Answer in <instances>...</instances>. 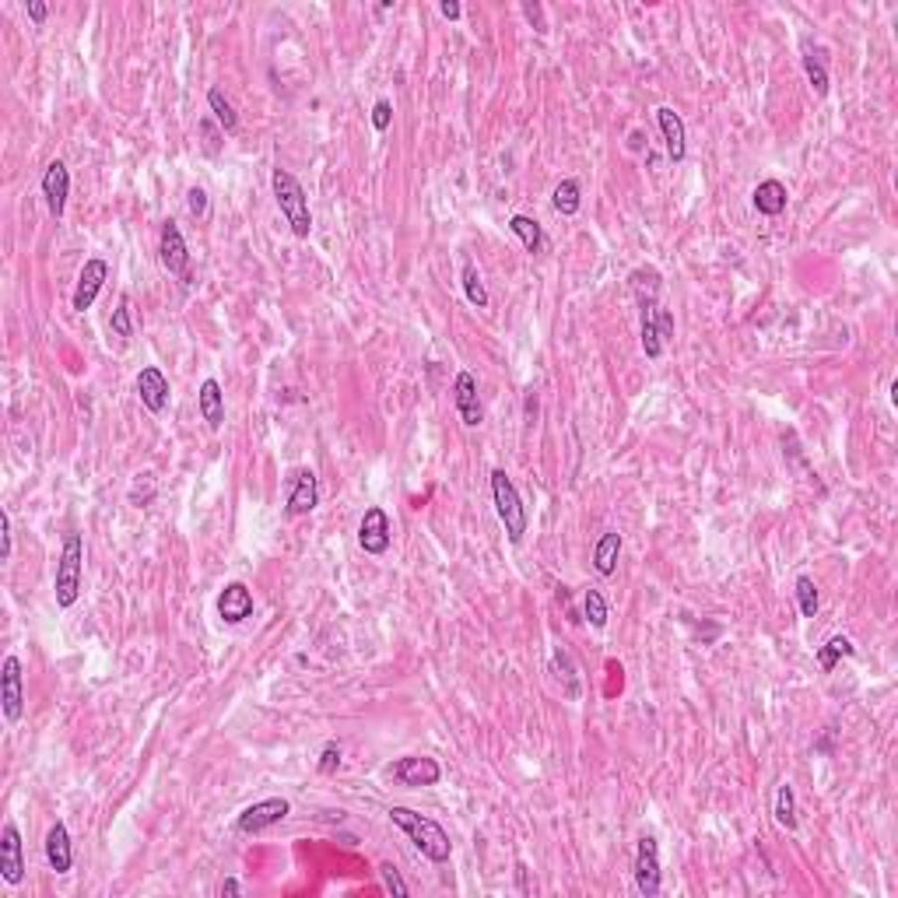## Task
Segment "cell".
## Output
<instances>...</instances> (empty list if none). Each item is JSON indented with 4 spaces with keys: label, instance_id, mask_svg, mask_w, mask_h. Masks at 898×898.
<instances>
[{
    "label": "cell",
    "instance_id": "cell-2",
    "mask_svg": "<svg viewBox=\"0 0 898 898\" xmlns=\"http://www.w3.org/2000/svg\"><path fill=\"white\" fill-rule=\"evenodd\" d=\"M82 575H84V540L82 533H67L64 537V551L56 558V575H53V597L56 608L67 611L78 604L82 597Z\"/></svg>",
    "mask_w": 898,
    "mask_h": 898
},
{
    "label": "cell",
    "instance_id": "cell-23",
    "mask_svg": "<svg viewBox=\"0 0 898 898\" xmlns=\"http://www.w3.org/2000/svg\"><path fill=\"white\" fill-rule=\"evenodd\" d=\"M621 544H625V540H621V533L617 531H608L600 540H597V548H593V569L600 572V575H614Z\"/></svg>",
    "mask_w": 898,
    "mask_h": 898
},
{
    "label": "cell",
    "instance_id": "cell-39",
    "mask_svg": "<svg viewBox=\"0 0 898 898\" xmlns=\"http://www.w3.org/2000/svg\"><path fill=\"white\" fill-rule=\"evenodd\" d=\"M341 769V744H327L320 755V776H333Z\"/></svg>",
    "mask_w": 898,
    "mask_h": 898
},
{
    "label": "cell",
    "instance_id": "cell-1",
    "mask_svg": "<svg viewBox=\"0 0 898 898\" xmlns=\"http://www.w3.org/2000/svg\"><path fill=\"white\" fill-rule=\"evenodd\" d=\"M390 821L414 842V850L432 863H446L453 857V842H449L446 828L428 815H418L410 807H390Z\"/></svg>",
    "mask_w": 898,
    "mask_h": 898
},
{
    "label": "cell",
    "instance_id": "cell-38",
    "mask_svg": "<svg viewBox=\"0 0 898 898\" xmlns=\"http://www.w3.org/2000/svg\"><path fill=\"white\" fill-rule=\"evenodd\" d=\"M11 548H14L11 516H7V509H0V562H11Z\"/></svg>",
    "mask_w": 898,
    "mask_h": 898
},
{
    "label": "cell",
    "instance_id": "cell-27",
    "mask_svg": "<svg viewBox=\"0 0 898 898\" xmlns=\"http://www.w3.org/2000/svg\"><path fill=\"white\" fill-rule=\"evenodd\" d=\"M551 670L558 674V681H566V685H562V692H566V698H572V702H575L583 688H579V678H575V667H572V656L566 653V650H555V653H551Z\"/></svg>",
    "mask_w": 898,
    "mask_h": 898
},
{
    "label": "cell",
    "instance_id": "cell-35",
    "mask_svg": "<svg viewBox=\"0 0 898 898\" xmlns=\"http://www.w3.org/2000/svg\"><path fill=\"white\" fill-rule=\"evenodd\" d=\"M379 877H383V885H386V892H390V895H397V898L410 895L408 881L401 877V870H397L393 863H383V867H379Z\"/></svg>",
    "mask_w": 898,
    "mask_h": 898
},
{
    "label": "cell",
    "instance_id": "cell-22",
    "mask_svg": "<svg viewBox=\"0 0 898 898\" xmlns=\"http://www.w3.org/2000/svg\"><path fill=\"white\" fill-rule=\"evenodd\" d=\"M509 232L527 246V253H544V249H548L544 229H540L533 218H527V214H513V218H509Z\"/></svg>",
    "mask_w": 898,
    "mask_h": 898
},
{
    "label": "cell",
    "instance_id": "cell-19",
    "mask_svg": "<svg viewBox=\"0 0 898 898\" xmlns=\"http://www.w3.org/2000/svg\"><path fill=\"white\" fill-rule=\"evenodd\" d=\"M46 863H49V870H56V874H67V870H71V863H74L71 832H67V825H64V821H56V825L46 832Z\"/></svg>",
    "mask_w": 898,
    "mask_h": 898
},
{
    "label": "cell",
    "instance_id": "cell-12",
    "mask_svg": "<svg viewBox=\"0 0 898 898\" xmlns=\"http://www.w3.org/2000/svg\"><path fill=\"white\" fill-rule=\"evenodd\" d=\"M635 888H639V895L646 898L660 895V846H656L653 835L639 839V850H635Z\"/></svg>",
    "mask_w": 898,
    "mask_h": 898
},
{
    "label": "cell",
    "instance_id": "cell-45",
    "mask_svg": "<svg viewBox=\"0 0 898 898\" xmlns=\"http://www.w3.org/2000/svg\"><path fill=\"white\" fill-rule=\"evenodd\" d=\"M243 892V885L236 881V877H225V885H221V895H239Z\"/></svg>",
    "mask_w": 898,
    "mask_h": 898
},
{
    "label": "cell",
    "instance_id": "cell-15",
    "mask_svg": "<svg viewBox=\"0 0 898 898\" xmlns=\"http://www.w3.org/2000/svg\"><path fill=\"white\" fill-rule=\"evenodd\" d=\"M453 404L460 410V421L467 428H478L485 421V408H481V397H478V379L474 372H460L456 383H453Z\"/></svg>",
    "mask_w": 898,
    "mask_h": 898
},
{
    "label": "cell",
    "instance_id": "cell-16",
    "mask_svg": "<svg viewBox=\"0 0 898 898\" xmlns=\"http://www.w3.org/2000/svg\"><path fill=\"white\" fill-rule=\"evenodd\" d=\"M253 593H249V586L246 583H229L221 593H218V617L225 621V625H243L253 617Z\"/></svg>",
    "mask_w": 898,
    "mask_h": 898
},
{
    "label": "cell",
    "instance_id": "cell-40",
    "mask_svg": "<svg viewBox=\"0 0 898 898\" xmlns=\"http://www.w3.org/2000/svg\"><path fill=\"white\" fill-rule=\"evenodd\" d=\"M186 207H190L194 218H204L207 214V194L201 186H190V190H186Z\"/></svg>",
    "mask_w": 898,
    "mask_h": 898
},
{
    "label": "cell",
    "instance_id": "cell-17",
    "mask_svg": "<svg viewBox=\"0 0 898 898\" xmlns=\"http://www.w3.org/2000/svg\"><path fill=\"white\" fill-rule=\"evenodd\" d=\"M168 393H172L168 379H165V372L159 366H144L137 372V397L151 414H162L168 408Z\"/></svg>",
    "mask_w": 898,
    "mask_h": 898
},
{
    "label": "cell",
    "instance_id": "cell-9",
    "mask_svg": "<svg viewBox=\"0 0 898 898\" xmlns=\"http://www.w3.org/2000/svg\"><path fill=\"white\" fill-rule=\"evenodd\" d=\"M390 540H393V527H390L386 509L368 505L362 523H358V544H362V551H366V555H386V551H390Z\"/></svg>",
    "mask_w": 898,
    "mask_h": 898
},
{
    "label": "cell",
    "instance_id": "cell-18",
    "mask_svg": "<svg viewBox=\"0 0 898 898\" xmlns=\"http://www.w3.org/2000/svg\"><path fill=\"white\" fill-rule=\"evenodd\" d=\"M656 123H660V134H663V144H667V159L674 165L685 162V155H688V144H685V120H681L670 106H660V109H656Z\"/></svg>",
    "mask_w": 898,
    "mask_h": 898
},
{
    "label": "cell",
    "instance_id": "cell-36",
    "mask_svg": "<svg viewBox=\"0 0 898 898\" xmlns=\"http://www.w3.org/2000/svg\"><path fill=\"white\" fill-rule=\"evenodd\" d=\"M197 130H201V137H204V141H201V144H204V155L214 159V155L221 151V137H225V134H218V126H214L211 117H204V120L197 123Z\"/></svg>",
    "mask_w": 898,
    "mask_h": 898
},
{
    "label": "cell",
    "instance_id": "cell-6",
    "mask_svg": "<svg viewBox=\"0 0 898 898\" xmlns=\"http://www.w3.org/2000/svg\"><path fill=\"white\" fill-rule=\"evenodd\" d=\"M288 815H291V804H288L285 797H267L260 804H249L243 815L236 817V832L239 835H260V832L281 825Z\"/></svg>",
    "mask_w": 898,
    "mask_h": 898
},
{
    "label": "cell",
    "instance_id": "cell-20",
    "mask_svg": "<svg viewBox=\"0 0 898 898\" xmlns=\"http://www.w3.org/2000/svg\"><path fill=\"white\" fill-rule=\"evenodd\" d=\"M197 408H201V418L207 421L211 432H218V428L225 425V393H221V383H218V379H204V383H201Z\"/></svg>",
    "mask_w": 898,
    "mask_h": 898
},
{
    "label": "cell",
    "instance_id": "cell-31",
    "mask_svg": "<svg viewBox=\"0 0 898 898\" xmlns=\"http://www.w3.org/2000/svg\"><path fill=\"white\" fill-rule=\"evenodd\" d=\"M797 604H800L804 617H815L821 611V597H817V586L811 575H797Z\"/></svg>",
    "mask_w": 898,
    "mask_h": 898
},
{
    "label": "cell",
    "instance_id": "cell-29",
    "mask_svg": "<svg viewBox=\"0 0 898 898\" xmlns=\"http://www.w3.org/2000/svg\"><path fill=\"white\" fill-rule=\"evenodd\" d=\"M656 306L653 302H646L643 306V351H646V358H660L663 355V341H660V333H656Z\"/></svg>",
    "mask_w": 898,
    "mask_h": 898
},
{
    "label": "cell",
    "instance_id": "cell-11",
    "mask_svg": "<svg viewBox=\"0 0 898 898\" xmlns=\"http://www.w3.org/2000/svg\"><path fill=\"white\" fill-rule=\"evenodd\" d=\"M320 505V481L309 467L295 471L291 481H288V498H285V513L288 516H306Z\"/></svg>",
    "mask_w": 898,
    "mask_h": 898
},
{
    "label": "cell",
    "instance_id": "cell-44",
    "mask_svg": "<svg viewBox=\"0 0 898 898\" xmlns=\"http://www.w3.org/2000/svg\"><path fill=\"white\" fill-rule=\"evenodd\" d=\"M439 14H443V18H449V22H456V18L463 14V7H460L456 0H443V4H439Z\"/></svg>",
    "mask_w": 898,
    "mask_h": 898
},
{
    "label": "cell",
    "instance_id": "cell-5",
    "mask_svg": "<svg viewBox=\"0 0 898 898\" xmlns=\"http://www.w3.org/2000/svg\"><path fill=\"white\" fill-rule=\"evenodd\" d=\"M159 260H162V267L172 274V278H179V285L190 288L194 285V267H190V249H186V239H183V232H179V221H165L162 225V239H159Z\"/></svg>",
    "mask_w": 898,
    "mask_h": 898
},
{
    "label": "cell",
    "instance_id": "cell-32",
    "mask_svg": "<svg viewBox=\"0 0 898 898\" xmlns=\"http://www.w3.org/2000/svg\"><path fill=\"white\" fill-rule=\"evenodd\" d=\"M583 614H586V621H590L593 628H608V600H604L600 590H586V597H583Z\"/></svg>",
    "mask_w": 898,
    "mask_h": 898
},
{
    "label": "cell",
    "instance_id": "cell-28",
    "mask_svg": "<svg viewBox=\"0 0 898 898\" xmlns=\"http://www.w3.org/2000/svg\"><path fill=\"white\" fill-rule=\"evenodd\" d=\"M773 815H776V821L786 828V832L797 828V797H793V786H790V782H782L776 790V807H773Z\"/></svg>",
    "mask_w": 898,
    "mask_h": 898
},
{
    "label": "cell",
    "instance_id": "cell-3",
    "mask_svg": "<svg viewBox=\"0 0 898 898\" xmlns=\"http://www.w3.org/2000/svg\"><path fill=\"white\" fill-rule=\"evenodd\" d=\"M271 186H274V201L281 207L285 221L291 225V232H295L298 239H309V232H313V211H309V197H306L302 183H298L288 168L278 165V168L271 172Z\"/></svg>",
    "mask_w": 898,
    "mask_h": 898
},
{
    "label": "cell",
    "instance_id": "cell-34",
    "mask_svg": "<svg viewBox=\"0 0 898 898\" xmlns=\"http://www.w3.org/2000/svg\"><path fill=\"white\" fill-rule=\"evenodd\" d=\"M109 330L120 337V341H126V337H134V316H130V298L123 295L120 298V306L113 309V320H109Z\"/></svg>",
    "mask_w": 898,
    "mask_h": 898
},
{
    "label": "cell",
    "instance_id": "cell-25",
    "mask_svg": "<svg viewBox=\"0 0 898 898\" xmlns=\"http://www.w3.org/2000/svg\"><path fill=\"white\" fill-rule=\"evenodd\" d=\"M842 656H857V646H853L846 635H832V639L817 650V663H821V670H825V674H832V670L839 667V660H842Z\"/></svg>",
    "mask_w": 898,
    "mask_h": 898
},
{
    "label": "cell",
    "instance_id": "cell-10",
    "mask_svg": "<svg viewBox=\"0 0 898 898\" xmlns=\"http://www.w3.org/2000/svg\"><path fill=\"white\" fill-rule=\"evenodd\" d=\"M0 874L7 885L25 881V842H22V832L14 821H7L0 832Z\"/></svg>",
    "mask_w": 898,
    "mask_h": 898
},
{
    "label": "cell",
    "instance_id": "cell-14",
    "mask_svg": "<svg viewBox=\"0 0 898 898\" xmlns=\"http://www.w3.org/2000/svg\"><path fill=\"white\" fill-rule=\"evenodd\" d=\"M42 197H46V207L53 218H64L67 197H71V172L60 159H53L42 172Z\"/></svg>",
    "mask_w": 898,
    "mask_h": 898
},
{
    "label": "cell",
    "instance_id": "cell-43",
    "mask_svg": "<svg viewBox=\"0 0 898 898\" xmlns=\"http://www.w3.org/2000/svg\"><path fill=\"white\" fill-rule=\"evenodd\" d=\"M523 14L531 18L533 25H537V32H548V25H544V11H540V4H523Z\"/></svg>",
    "mask_w": 898,
    "mask_h": 898
},
{
    "label": "cell",
    "instance_id": "cell-37",
    "mask_svg": "<svg viewBox=\"0 0 898 898\" xmlns=\"http://www.w3.org/2000/svg\"><path fill=\"white\" fill-rule=\"evenodd\" d=\"M390 123H393V106H390V99H379V102L372 106V126H376L379 134H386Z\"/></svg>",
    "mask_w": 898,
    "mask_h": 898
},
{
    "label": "cell",
    "instance_id": "cell-30",
    "mask_svg": "<svg viewBox=\"0 0 898 898\" xmlns=\"http://www.w3.org/2000/svg\"><path fill=\"white\" fill-rule=\"evenodd\" d=\"M463 291H467V298H471V306H478V309H488V288L481 281V274H478V267L467 260L463 263Z\"/></svg>",
    "mask_w": 898,
    "mask_h": 898
},
{
    "label": "cell",
    "instance_id": "cell-7",
    "mask_svg": "<svg viewBox=\"0 0 898 898\" xmlns=\"http://www.w3.org/2000/svg\"><path fill=\"white\" fill-rule=\"evenodd\" d=\"M0 705H4V720L18 723L25 712V678H22V660L7 656L0 667Z\"/></svg>",
    "mask_w": 898,
    "mask_h": 898
},
{
    "label": "cell",
    "instance_id": "cell-42",
    "mask_svg": "<svg viewBox=\"0 0 898 898\" xmlns=\"http://www.w3.org/2000/svg\"><path fill=\"white\" fill-rule=\"evenodd\" d=\"M25 11H29V18H32V25H42V22L49 18V7H46L42 0H29V7H25Z\"/></svg>",
    "mask_w": 898,
    "mask_h": 898
},
{
    "label": "cell",
    "instance_id": "cell-24",
    "mask_svg": "<svg viewBox=\"0 0 898 898\" xmlns=\"http://www.w3.org/2000/svg\"><path fill=\"white\" fill-rule=\"evenodd\" d=\"M207 106H211L214 120L221 126V134H236V130H239V113L232 109V102L225 99L221 88H211V91H207Z\"/></svg>",
    "mask_w": 898,
    "mask_h": 898
},
{
    "label": "cell",
    "instance_id": "cell-21",
    "mask_svg": "<svg viewBox=\"0 0 898 898\" xmlns=\"http://www.w3.org/2000/svg\"><path fill=\"white\" fill-rule=\"evenodd\" d=\"M751 204L765 218H779L786 211V204H790V194H786V186L779 179H762L755 186V194H751Z\"/></svg>",
    "mask_w": 898,
    "mask_h": 898
},
{
    "label": "cell",
    "instance_id": "cell-13",
    "mask_svg": "<svg viewBox=\"0 0 898 898\" xmlns=\"http://www.w3.org/2000/svg\"><path fill=\"white\" fill-rule=\"evenodd\" d=\"M106 281H109V263H106L102 256H91V260H84V267H82V274H78V288H74V298H71V306H74L78 313L91 309Z\"/></svg>",
    "mask_w": 898,
    "mask_h": 898
},
{
    "label": "cell",
    "instance_id": "cell-26",
    "mask_svg": "<svg viewBox=\"0 0 898 898\" xmlns=\"http://www.w3.org/2000/svg\"><path fill=\"white\" fill-rule=\"evenodd\" d=\"M551 207L558 211V214H579V207H583V190H579V183L575 179H562L558 186H555V194H551Z\"/></svg>",
    "mask_w": 898,
    "mask_h": 898
},
{
    "label": "cell",
    "instance_id": "cell-33",
    "mask_svg": "<svg viewBox=\"0 0 898 898\" xmlns=\"http://www.w3.org/2000/svg\"><path fill=\"white\" fill-rule=\"evenodd\" d=\"M804 71H807V82L815 88V95H828V67H825L821 53H807L804 56Z\"/></svg>",
    "mask_w": 898,
    "mask_h": 898
},
{
    "label": "cell",
    "instance_id": "cell-4",
    "mask_svg": "<svg viewBox=\"0 0 898 898\" xmlns=\"http://www.w3.org/2000/svg\"><path fill=\"white\" fill-rule=\"evenodd\" d=\"M491 498H495V513H498L502 527H505V533H509V540H513V544H520L531 520H527V505H523L520 491H516V485H513V478H509L502 467H495V471H491Z\"/></svg>",
    "mask_w": 898,
    "mask_h": 898
},
{
    "label": "cell",
    "instance_id": "cell-8",
    "mask_svg": "<svg viewBox=\"0 0 898 898\" xmlns=\"http://www.w3.org/2000/svg\"><path fill=\"white\" fill-rule=\"evenodd\" d=\"M390 776L397 779L401 786H410V790H418V786H436V782L443 779V765H439L436 758H428V755H408V758H397V762L390 765Z\"/></svg>",
    "mask_w": 898,
    "mask_h": 898
},
{
    "label": "cell",
    "instance_id": "cell-41",
    "mask_svg": "<svg viewBox=\"0 0 898 898\" xmlns=\"http://www.w3.org/2000/svg\"><path fill=\"white\" fill-rule=\"evenodd\" d=\"M653 316H656V333H660V341L667 348V341H674V316L667 309H656Z\"/></svg>",
    "mask_w": 898,
    "mask_h": 898
}]
</instances>
